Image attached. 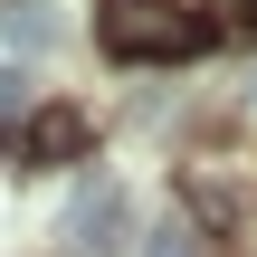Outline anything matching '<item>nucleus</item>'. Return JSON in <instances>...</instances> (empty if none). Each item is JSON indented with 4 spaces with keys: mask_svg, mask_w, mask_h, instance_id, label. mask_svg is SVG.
I'll return each instance as SVG.
<instances>
[{
    "mask_svg": "<svg viewBox=\"0 0 257 257\" xmlns=\"http://www.w3.org/2000/svg\"><path fill=\"white\" fill-rule=\"evenodd\" d=\"M95 153V114L86 105H38L29 124H19V162L29 172H67V162H86Z\"/></svg>",
    "mask_w": 257,
    "mask_h": 257,
    "instance_id": "2",
    "label": "nucleus"
},
{
    "mask_svg": "<svg viewBox=\"0 0 257 257\" xmlns=\"http://www.w3.org/2000/svg\"><path fill=\"white\" fill-rule=\"evenodd\" d=\"M29 114H38L29 76H19V67H0V134H10V124H29Z\"/></svg>",
    "mask_w": 257,
    "mask_h": 257,
    "instance_id": "5",
    "label": "nucleus"
},
{
    "mask_svg": "<svg viewBox=\"0 0 257 257\" xmlns=\"http://www.w3.org/2000/svg\"><path fill=\"white\" fill-rule=\"evenodd\" d=\"M124 229H134L124 181H95V191L67 210V257H114V248H124Z\"/></svg>",
    "mask_w": 257,
    "mask_h": 257,
    "instance_id": "3",
    "label": "nucleus"
},
{
    "mask_svg": "<svg viewBox=\"0 0 257 257\" xmlns=\"http://www.w3.org/2000/svg\"><path fill=\"white\" fill-rule=\"evenodd\" d=\"M248 95H257V76H248Z\"/></svg>",
    "mask_w": 257,
    "mask_h": 257,
    "instance_id": "7",
    "label": "nucleus"
},
{
    "mask_svg": "<svg viewBox=\"0 0 257 257\" xmlns=\"http://www.w3.org/2000/svg\"><path fill=\"white\" fill-rule=\"evenodd\" d=\"M210 38L219 29L191 19L181 0H95V48L124 57V67H143V57H200Z\"/></svg>",
    "mask_w": 257,
    "mask_h": 257,
    "instance_id": "1",
    "label": "nucleus"
},
{
    "mask_svg": "<svg viewBox=\"0 0 257 257\" xmlns=\"http://www.w3.org/2000/svg\"><path fill=\"white\" fill-rule=\"evenodd\" d=\"M229 19H238V29H257V0H229Z\"/></svg>",
    "mask_w": 257,
    "mask_h": 257,
    "instance_id": "6",
    "label": "nucleus"
},
{
    "mask_svg": "<svg viewBox=\"0 0 257 257\" xmlns=\"http://www.w3.org/2000/svg\"><path fill=\"white\" fill-rule=\"evenodd\" d=\"M143 257H210V248H200V229H191V219H162V229L143 238Z\"/></svg>",
    "mask_w": 257,
    "mask_h": 257,
    "instance_id": "4",
    "label": "nucleus"
}]
</instances>
